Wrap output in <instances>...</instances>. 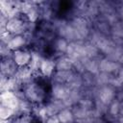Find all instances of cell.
<instances>
[{"label": "cell", "instance_id": "6da1fadb", "mask_svg": "<svg viewBox=\"0 0 123 123\" xmlns=\"http://www.w3.org/2000/svg\"><path fill=\"white\" fill-rule=\"evenodd\" d=\"M14 58L18 64H24L30 60V56L24 52H16L14 55Z\"/></svg>", "mask_w": 123, "mask_h": 123}, {"label": "cell", "instance_id": "7a4b0ae2", "mask_svg": "<svg viewBox=\"0 0 123 123\" xmlns=\"http://www.w3.org/2000/svg\"><path fill=\"white\" fill-rule=\"evenodd\" d=\"M40 68L42 70V72L46 75L50 74L52 72V69H53V63L50 62V61H42L41 63H40Z\"/></svg>", "mask_w": 123, "mask_h": 123}, {"label": "cell", "instance_id": "3957f363", "mask_svg": "<svg viewBox=\"0 0 123 123\" xmlns=\"http://www.w3.org/2000/svg\"><path fill=\"white\" fill-rule=\"evenodd\" d=\"M24 42V39L21 37H14L12 38L10 43H9V46L11 48H17V47H20Z\"/></svg>", "mask_w": 123, "mask_h": 123}, {"label": "cell", "instance_id": "277c9868", "mask_svg": "<svg viewBox=\"0 0 123 123\" xmlns=\"http://www.w3.org/2000/svg\"><path fill=\"white\" fill-rule=\"evenodd\" d=\"M59 117H60V120H61L62 122H67V121H69V120L71 119V114H70L68 111H62V112L61 113V115H60Z\"/></svg>", "mask_w": 123, "mask_h": 123}, {"label": "cell", "instance_id": "5b68a950", "mask_svg": "<svg viewBox=\"0 0 123 123\" xmlns=\"http://www.w3.org/2000/svg\"><path fill=\"white\" fill-rule=\"evenodd\" d=\"M58 47H59V49H61V50H64L65 48H66V44H65V42H64V40H59V43H58Z\"/></svg>", "mask_w": 123, "mask_h": 123}, {"label": "cell", "instance_id": "8992f818", "mask_svg": "<svg viewBox=\"0 0 123 123\" xmlns=\"http://www.w3.org/2000/svg\"><path fill=\"white\" fill-rule=\"evenodd\" d=\"M47 123H59V121H58V119H57V118L52 117L51 119H49V120H48V122H47Z\"/></svg>", "mask_w": 123, "mask_h": 123}]
</instances>
